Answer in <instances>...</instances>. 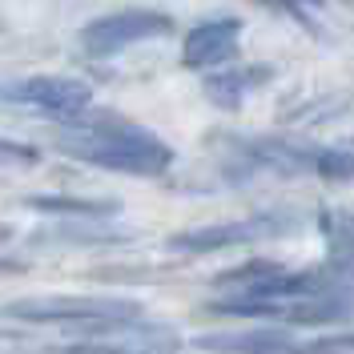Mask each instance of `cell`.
Instances as JSON below:
<instances>
[{"instance_id":"3957f363","label":"cell","mask_w":354,"mask_h":354,"mask_svg":"<svg viewBox=\"0 0 354 354\" xmlns=\"http://www.w3.org/2000/svg\"><path fill=\"white\" fill-rule=\"evenodd\" d=\"M141 306L129 298H28V302H8L4 318L17 322H41V326H85V330H105L109 322H129Z\"/></svg>"},{"instance_id":"5b68a950","label":"cell","mask_w":354,"mask_h":354,"mask_svg":"<svg viewBox=\"0 0 354 354\" xmlns=\"http://www.w3.org/2000/svg\"><path fill=\"white\" fill-rule=\"evenodd\" d=\"M0 101L28 105V109H41L48 117L73 121L93 105V88L85 81H73V77H24V81L0 88Z\"/></svg>"},{"instance_id":"8992f818","label":"cell","mask_w":354,"mask_h":354,"mask_svg":"<svg viewBox=\"0 0 354 354\" xmlns=\"http://www.w3.org/2000/svg\"><path fill=\"white\" fill-rule=\"evenodd\" d=\"M294 218L290 214H258V218H242V221H221V225H198L169 238L174 254H214V250H230V245H245L258 238H274L286 234Z\"/></svg>"},{"instance_id":"8fae6325","label":"cell","mask_w":354,"mask_h":354,"mask_svg":"<svg viewBox=\"0 0 354 354\" xmlns=\"http://www.w3.org/2000/svg\"><path fill=\"white\" fill-rule=\"evenodd\" d=\"M32 209H41V214H81V218H109L117 214V201H101V198H65V194H57V198H32L28 201Z\"/></svg>"},{"instance_id":"30bf717a","label":"cell","mask_w":354,"mask_h":354,"mask_svg":"<svg viewBox=\"0 0 354 354\" xmlns=\"http://www.w3.org/2000/svg\"><path fill=\"white\" fill-rule=\"evenodd\" d=\"M270 81V68L266 65H250V68H218L205 77V97L221 105V109H238L245 97L258 85Z\"/></svg>"},{"instance_id":"6da1fadb","label":"cell","mask_w":354,"mask_h":354,"mask_svg":"<svg viewBox=\"0 0 354 354\" xmlns=\"http://www.w3.org/2000/svg\"><path fill=\"white\" fill-rule=\"evenodd\" d=\"M57 145L77 161L133 177H157L174 165V149L157 133L141 129L133 121H117V117H93L88 125L61 133Z\"/></svg>"},{"instance_id":"277c9868","label":"cell","mask_w":354,"mask_h":354,"mask_svg":"<svg viewBox=\"0 0 354 354\" xmlns=\"http://www.w3.org/2000/svg\"><path fill=\"white\" fill-rule=\"evenodd\" d=\"M174 32V17L157 8H121L109 17H97L81 28V48L88 57H113L121 48H133L141 41H157Z\"/></svg>"},{"instance_id":"52a82bcc","label":"cell","mask_w":354,"mask_h":354,"mask_svg":"<svg viewBox=\"0 0 354 354\" xmlns=\"http://www.w3.org/2000/svg\"><path fill=\"white\" fill-rule=\"evenodd\" d=\"M97 334H113L117 342H105V338H93V342H77L68 346L65 354H174L181 342L169 326H145V322H109L105 330Z\"/></svg>"},{"instance_id":"ba28073f","label":"cell","mask_w":354,"mask_h":354,"mask_svg":"<svg viewBox=\"0 0 354 354\" xmlns=\"http://www.w3.org/2000/svg\"><path fill=\"white\" fill-rule=\"evenodd\" d=\"M242 21L238 17H218V21H201L185 32L181 41V65L185 68H221L238 53Z\"/></svg>"},{"instance_id":"9a60e30c","label":"cell","mask_w":354,"mask_h":354,"mask_svg":"<svg viewBox=\"0 0 354 354\" xmlns=\"http://www.w3.org/2000/svg\"><path fill=\"white\" fill-rule=\"evenodd\" d=\"M8 238H12V230H8V225H4V221H0V245L8 242Z\"/></svg>"},{"instance_id":"5bb4252c","label":"cell","mask_w":354,"mask_h":354,"mask_svg":"<svg viewBox=\"0 0 354 354\" xmlns=\"http://www.w3.org/2000/svg\"><path fill=\"white\" fill-rule=\"evenodd\" d=\"M262 4H270V8H282V4H286V8H294V0H262Z\"/></svg>"},{"instance_id":"7a4b0ae2","label":"cell","mask_w":354,"mask_h":354,"mask_svg":"<svg viewBox=\"0 0 354 354\" xmlns=\"http://www.w3.org/2000/svg\"><path fill=\"white\" fill-rule=\"evenodd\" d=\"M242 169L250 174H314L326 181H351L354 177V153L342 149H322V145H294L282 137H262L242 149Z\"/></svg>"},{"instance_id":"9c48e42d","label":"cell","mask_w":354,"mask_h":354,"mask_svg":"<svg viewBox=\"0 0 354 354\" xmlns=\"http://www.w3.org/2000/svg\"><path fill=\"white\" fill-rule=\"evenodd\" d=\"M201 351L214 354H298L302 342L286 330L274 326H258V330H242V334H205L198 338Z\"/></svg>"},{"instance_id":"4fadbf2b","label":"cell","mask_w":354,"mask_h":354,"mask_svg":"<svg viewBox=\"0 0 354 354\" xmlns=\"http://www.w3.org/2000/svg\"><path fill=\"white\" fill-rule=\"evenodd\" d=\"M41 153L32 145H17V141H0V165H37Z\"/></svg>"},{"instance_id":"7c38bea8","label":"cell","mask_w":354,"mask_h":354,"mask_svg":"<svg viewBox=\"0 0 354 354\" xmlns=\"http://www.w3.org/2000/svg\"><path fill=\"white\" fill-rule=\"evenodd\" d=\"M326 238H330V258L346 262L354 270V214H326Z\"/></svg>"}]
</instances>
